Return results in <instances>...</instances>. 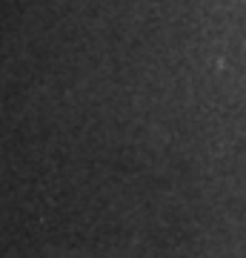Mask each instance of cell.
I'll return each instance as SVG.
<instances>
[]
</instances>
